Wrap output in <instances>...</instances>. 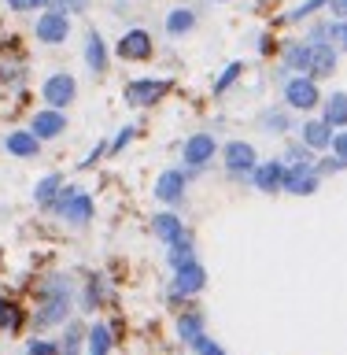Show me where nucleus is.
<instances>
[{
	"label": "nucleus",
	"mask_w": 347,
	"mask_h": 355,
	"mask_svg": "<svg viewBox=\"0 0 347 355\" xmlns=\"http://www.w3.org/2000/svg\"><path fill=\"white\" fill-rule=\"evenodd\" d=\"M66 315H71V282H66V277H52V282L44 285V304L37 307V315H33V326L37 329L60 326V322H66Z\"/></svg>",
	"instance_id": "1"
},
{
	"label": "nucleus",
	"mask_w": 347,
	"mask_h": 355,
	"mask_svg": "<svg viewBox=\"0 0 347 355\" xmlns=\"http://www.w3.org/2000/svg\"><path fill=\"white\" fill-rule=\"evenodd\" d=\"M52 211H60L71 226H89V218H93V196L82 193V189L63 185L60 196H55V204H52Z\"/></svg>",
	"instance_id": "2"
},
{
	"label": "nucleus",
	"mask_w": 347,
	"mask_h": 355,
	"mask_svg": "<svg viewBox=\"0 0 347 355\" xmlns=\"http://www.w3.org/2000/svg\"><path fill=\"white\" fill-rule=\"evenodd\" d=\"M321 104V93H318V82L310 74H296L285 82V107L288 111H314Z\"/></svg>",
	"instance_id": "3"
},
{
	"label": "nucleus",
	"mask_w": 347,
	"mask_h": 355,
	"mask_svg": "<svg viewBox=\"0 0 347 355\" xmlns=\"http://www.w3.org/2000/svg\"><path fill=\"white\" fill-rule=\"evenodd\" d=\"M33 37L41 44H63L71 37V15H66L63 8H48L41 11L37 22H33Z\"/></svg>",
	"instance_id": "4"
},
{
	"label": "nucleus",
	"mask_w": 347,
	"mask_h": 355,
	"mask_svg": "<svg viewBox=\"0 0 347 355\" xmlns=\"http://www.w3.org/2000/svg\"><path fill=\"white\" fill-rule=\"evenodd\" d=\"M41 96H44V104L48 107H71V100L78 96V82H74V74H66V71H55L44 78V85H41Z\"/></svg>",
	"instance_id": "5"
},
{
	"label": "nucleus",
	"mask_w": 347,
	"mask_h": 355,
	"mask_svg": "<svg viewBox=\"0 0 347 355\" xmlns=\"http://www.w3.org/2000/svg\"><path fill=\"white\" fill-rule=\"evenodd\" d=\"M222 163H226V174L229 178H244V174H251L255 171V148L248 141H229L226 148H222Z\"/></svg>",
	"instance_id": "6"
},
{
	"label": "nucleus",
	"mask_w": 347,
	"mask_h": 355,
	"mask_svg": "<svg viewBox=\"0 0 347 355\" xmlns=\"http://www.w3.org/2000/svg\"><path fill=\"white\" fill-rule=\"evenodd\" d=\"M115 52L122 55V60H152V52H155V41H152V33L148 30H141V26H133V30H126L118 37V44H115Z\"/></svg>",
	"instance_id": "7"
},
{
	"label": "nucleus",
	"mask_w": 347,
	"mask_h": 355,
	"mask_svg": "<svg viewBox=\"0 0 347 355\" xmlns=\"http://www.w3.org/2000/svg\"><path fill=\"white\" fill-rule=\"evenodd\" d=\"M204 285H207V270L193 259V263H185V266H177V270H174V288H170V296H174V300L196 296Z\"/></svg>",
	"instance_id": "8"
},
{
	"label": "nucleus",
	"mask_w": 347,
	"mask_h": 355,
	"mask_svg": "<svg viewBox=\"0 0 347 355\" xmlns=\"http://www.w3.org/2000/svg\"><path fill=\"white\" fill-rule=\"evenodd\" d=\"M166 82H155V78H137V82H130L126 89H122V96H126L130 107H152L155 100H159L166 93Z\"/></svg>",
	"instance_id": "9"
},
{
	"label": "nucleus",
	"mask_w": 347,
	"mask_h": 355,
	"mask_svg": "<svg viewBox=\"0 0 347 355\" xmlns=\"http://www.w3.org/2000/svg\"><path fill=\"white\" fill-rule=\"evenodd\" d=\"M181 155H185V166H193V171H199V166H207V163L218 155V141L211 137V133H193V137L185 141Z\"/></svg>",
	"instance_id": "10"
},
{
	"label": "nucleus",
	"mask_w": 347,
	"mask_h": 355,
	"mask_svg": "<svg viewBox=\"0 0 347 355\" xmlns=\"http://www.w3.org/2000/svg\"><path fill=\"white\" fill-rule=\"evenodd\" d=\"M318 185H321V174L314 171V166H285V193H292V196H310V193H318Z\"/></svg>",
	"instance_id": "11"
},
{
	"label": "nucleus",
	"mask_w": 347,
	"mask_h": 355,
	"mask_svg": "<svg viewBox=\"0 0 347 355\" xmlns=\"http://www.w3.org/2000/svg\"><path fill=\"white\" fill-rule=\"evenodd\" d=\"M63 130H66V115L60 107H44V111H37V115L30 119V133L37 141H55Z\"/></svg>",
	"instance_id": "12"
},
{
	"label": "nucleus",
	"mask_w": 347,
	"mask_h": 355,
	"mask_svg": "<svg viewBox=\"0 0 347 355\" xmlns=\"http://www.w3.org/2000/svg\"><path fill=\"white\" fill-rule=\"evenodd\" d=\"M251 185L259 189V193H281V185H285V163H281V159L255 163V171H251Z\"/></svg>",
	"instance_id": "13"
},
{
	"label": "nucleus",
	"mask_w": 347,
	"mask_h": 355,
	"mask_svg": "<svg viewBox=\"0 0 347 355\" xmlns=\"http://www.w3.org/2000/svg\"><path fill=\"white\" fill-rule=\"evenodd\" d=\"M185 185H188L185 171H163L159 178H155V200H163V204H181Z\"/></svg>",
	"instance_id": "14"
},
{
	"label": "nucleus",
	"mask_w": 347,
	"mask_h": 355,
	"mask_svg": "<svg viewBox=\"0 0 347 355\" xmlns=\"http://www.w3.org/2000/svg\"><path fill=\"white\" fill-rule=\"evenodd\" d=\"M321 122L326 126H332V133L337 130H347V93H329L321 96Z\"/></svg>",
	"instance_id": "15"
},
{
	"label": "nucleus",
	"mask_w": 347,
	"mask_h": 355,
	"mask_svg": "<svg viewBox=\"0 0 347 355\" xmlns=\"http://www.w3.org/2000/svg\"><path fill=\"white\" fill-rule=\"evenodd\" d=\"M4 152L15 155V159H33V155H41V141L30 130H11L4 137Z\"/></svg>",
	"instance_id": "16"
},
{
	"label": "nucleus",
	"mask_w": 347,
	"mask_h": 355,
	"mask_svg": "<svg viewBox=\"0 0 347 355\" xmlns=\"http://www.w3.org/2000/svg\"><path fill=\"white\" fill-rule=\"evenodd\" d=\"M299 141H303L310 152H326L332 144V126H326L321 119H307L303 126H299Z\"/></svg>",
	"instance_id": "17"
},
{
	"label": "nucleus",
	"mask_w": 347,
	"mask_h": 355,
	"mask_svg": "<svg viewBox=\"0 0 347 355\" xmlns=\"http://www.w3.org/2000/svg\"><path fill=\"white\" fill-rule=\"evenodd\" d=\"M337 49H332V44H314V52H310V78H314V82H321V78H332V71H337Z\"/></svg>",
	"instance_id": "18"
},
{
	"label": "nucleus",
	"mask_w": 347,
	"mask_h": 355,
	"mask_svg": "<svg viewBox=\"0 0 347 355\" xmlns=\"http://www.w3.org/2000/svg\"><path fill=\"white\" fill-rule=\"evenodd\" d=\"M152 230H155V237H159L163 244H174V241L185 237V222L177 218L174 211H159V215L152 218Z\"/></svg>",
	"instance_id": "19"
},
{
	"label": "nucleus",
	"mask_w": 347,
	"mask_h": 355,
	"mask_svg": "<svg viewBox=\"0 0 347 355\" xmlns=\"http://www.w3.org/2000/svg\"><path fill=\"white\" fill-rule=\"evenodd\" d=\"M310 52H314V44H307V41L288 44L285 55H281V67L288 74H307L310 71Z\"/></svg>",
	"instance_id": "20"
},
{
	"label": "nucleus",
	"mask_w": 347,
	"mask_h": 355,
	"mask_svg": "<svg viewBox=\"0 0 347 355\" xmlns=\"http://www.w3.org/2000/svg\"><path fill=\"white\" fill-rule=\"evenodd\" d=\"M85 63L93 67L96 74H104V71H107V44H104V37H100L96 30L85 37Z\"/></svg>",
	"instance_id": "21"
},
{
	"label": "nucleus",
	"mask_w": 347,
	"mask_h": 355,
	"mask_svg": "<svg viewBox=\"0 0 347 355\" xmlns=\"http://www.w3.org/2000/svg\"><path fill=\"white\" fill-rule=\"evenodd\" d=\"M193 26H196V11L193 8H174L170 15H166V33H170V37H185Z\"/></svg>",
	"instance_id": "22"
},
{
	"label": "nucleus",
	"mask_w": 347,
	"mask_h": 355,
	"mask_svg": "<svg viewBox=\"0 0 347 355\" xmlns=\"http://www.w3.org/2000/svg\"><path fill=\"white\" fill-rule=\"evenodd\" d=\"M288 126H292V119H288V107H270L259 115V130L263 133H285Z\"/></svg>",
	"instance_id": "23"
},
{
	"label": "nucleus",
	"mask_w": 347,
	"mask_h": 355,
	"mask_svg": "<svg viewBox=\"0 0 347 355\" xmlns=\"http://www.w3.org/2000/svg\"><path fill=\"white\" fill-rule=\"evenodd\" d=\"M60 189H63V178L48 174V178H41V182H37V189H33V200H37L41 207H52L55 196H60Z\"/></svg>",
	"instance_id": "24"
},
{
	"label": "nucleus",
	"mask_w": 347,
	"mask_h": 355,
	"mask_svg": "<svg viewBox=\"0 0 347 355\" xmlns=\"http://www.w3.org/2000/svg\"><path fill=\"white\" fill-rule=\"evenodd\" d=\"M85 348H89V355H107L111 352V329L107 326H89V333H85Z\"/></svg>",
	"instance_id": "25"
},
{
	"label": "nucleus",
	"mask_w": 347,
	"mask_h": 355,
	"mask_svg": "<svg viewBox=\"0 0 347 355\" xmlns=\"http://www.w3.org/2000/svg\"><path fill=\"white\" fill-rule=\"evenodd\" d=\"M170 248V266L177 270V266H185V263H193L196 259V252H193V241H188V233L181 241H174V244H166Z\"/></svg>",
	"instance_id": "26"
},
{
	"label": "nucleus",
	"mask_w": 347,
	"mask_h": 355,
	"mask_svg": "<svg viewBox=\"0 0 347 355\" xmlns=\"http://www.w3.org/2000/svg\"><path fill=\"white\" fill-rule=\"evenodd\" d=\"M177 333H181L185 344H196L199 337H204V318H199V315H181V322H177Z\"/></svg>",
	"instance_id": "27"
},
{
	"label": "nucleus",
	"mask_w": 347,
	"mask_h": 355,
	"mask_svg": "<svg viewBox=\"0 0 347 355\" xmlns=\"http://www.w3.org/2000/svg\"><path fill=\"white\" fill-rule=\"evenodd\" d=\"M19 326H22V311H19V304H11V300H0V329L15 333Z\"/></svg>",
	"instance_id": "28"
},
{
	"label": "nucleus",
	"mask_w": 347,
	"mask_h": 355,
	"mask_svg": "<svg viewBox=\"0 0 347 355\" xmlns=\"http://www.w3.org/2000/svg\"><path fill=\"white\" fill-rule=\"evenodd\" d=\"M281 163H285V166H314V152H310L307 144L299 141V144H292V148L285 152Z\"/></svg>",
	"instance_id": "29"
},
{
	"label": "nucleus",
	"mask_w": 347,
	"mask_h": 355,
	"mask_svg": "<svg viewBox=\"0 0 347 355\" xmlns=\"http://www.w3.org/2000/svg\"><path fill=\"white\" fill-rule=\"evenodd\" d=\"M82 337H85V329L78 326V322H71V326H66V337H63V355H78V348H82Z\"/></svg>",
	"instance_id": "30"
},
{
	"label": "nucleus",
	"mask_w": 347,
	"mask_h": 355,
	"mask_svg": "<svg viewBox=\"0 0 347 355\" xmlns=\"http://www.w3.org/2000/svg\"><path fill=\"white\" fill-rule=\"evenodd\" d=\"M321 8H326V0H303L296 11H288V22H303V19H310V15H318Z\"/></svg>",
	"instance_id": "31"
},
{
	"label": "nucleus",
	"mask_w": 347,
	"mask_h": 355,
	"mask_svg": "<svg viewBox=\"0 0 347 355\" xmlns=\"http://www.w3.org/2000/svg\"><path fill=\"white\" fill-rule=\"evenodd\" d=\"M240 74H244V63H229L226 71H222V78H218V82H215V93L222 96V93H226V89H229L233 82H237Z\"/></svg>",
	"instance_id": "32"
},
{
	"label": "nucleus",
	"mask_w": 347,
	"mask_h": 355,
	"mask_svg": "<svg viewBox=\"0 0 347 355\" xmlns=\"http://www.w3.org/2000/svg\"><path fill=\"white\" fill-rule=\"evenodd\" d=\"M133 133H137L133 126H122V130H118V137H115V141L107 144V155H118V152H122V148H126V144L133 141Z\"/></svg>",
	"instance_id": "33"
},
{
	"label": "nucleus",
	"mask_w": 347,
	"mask_h": 355,
	"mask_svg": "<svg viewBox=\"0 0 347 355\" xmlns=\"http://www.w3.org/2000/svg\"><path fill=\"white\" fill-rule=\"evenodd\" d=\"M26 355H60V344H52V340H30L26 344Z\"/></svg>",
	"instance_id": "34"
},
{
	"label": "nucleus",
	"mask_w": 347,
	"mask_h": 355,
	"mask_svg": "<svg viewBox=\"0 0 347 355\" xmlns=\"http://www.w3.org/2000/svg\"><path fill=\"white\" fill-rule=\"evenodd\" d=\"M329 148H332V155H337V159L347 163V130H337V133H332V144H329Z\"/></svg>",
	"instance_id": "35"
},
{
	"label": "nucleus",
	"mask_w": 347,
	"mask_h": 355,
	"mask_svg": "<svg viewBox=\"0 0 347 355\" xmlns=\"http://www.w3.org/2000/svg\"><path fill=\"white\" fill-rule=\"evenodd\" d=\"M344 166H347L344 159H337V155H329V159H321V163H314V171H318V174H340Z\"/></svg>",
	"instance_id": "36"
},
{
	"label": "nucleus",
	"mask_w": 347,
	"mask_h": 355,
	"mask_svg": "<svg viewBox=\"0 0 347 355\" xmlns=\"http://www.w3.org/2000/svg\"><path fill=\"white\" fill-rule=\"evenodd\" d=\"M193 348H196L199 355H226V352H222V344H215L211 337H199V340L193 344Z\"/></svg>",
	"instance_id": "37"
},
{
	"label": "nucleus",
	"mask_w": 347,
	"mask_h": 355,
	"mask_svg": "<svg viewBox=\"0 0 347 355\" xmlns=\"http://www.w3.org/2000/svg\"><path fill=\"white\" fill-rule=\"evenodd\" d=\"M11 11H37L41 4H48V0H4Z\"/></svg>",
	"instance_id": "38"
},
{
	"label": "nucleus",
	"mask_w": 347,
	"mask_h": 355,
	"mask_svg": "<svg viewBox=\"0 0 347 355\" xmlns=\"http://www.w3.org/2000/svg\"><path fill=\"white\" fill-rule=\"evenodd\" d=\"M326 11H329L337 22H344V19H347V0H326Z\"/></svg>",
	"instance_id": "39"
},
{
	"label": "nucleus",
	"mask_w": 347,
	"mask_h": 355,
	"mask_svg": "<svg viewBox=\"0 0 347 355\" xmlns=\"http://www.w3.org/2000/svg\"><path fill=\"white\" fill-rule=\"evenodd\" d=\"M60 8L74 11V15H82V11H89V0H60Z\"/></svg>",
	"instance_id": "40"
},
{
	"label": "nucleus",
	"mask_w": 347,
	"mask_h": 355,
	"mask_svg": "<svg viewBox=\"0 0 347 355\" xmlns=\"http://www.w3.org/2000/svg\"><path fill=\"white\" fill-rule=\"evenodd\" d=\"M100 155H107V144H96V148H93V152H89L85 159H82V166H93V163L100 159Z\"/></svg>",
	"instance_id": "41"
},
{
	"label": "nucleus",
	"mask_w": 347,
	"mask_h": 355,
	"mask_svg": "<svg viewBox=\"0 0 347 355\" xmlns=\"http://www.w3.org/2000/svg\"><path fill=\"white\" fill-rule=\"evenodd\" d=\"M337 41H340V44H344V49H347V19L340 22V37H337Z\"/></svg>",
	"instance_id": "42"
}]
</instances>
